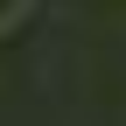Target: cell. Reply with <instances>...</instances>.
<instances>
[{
    "mask_svg": "<svg viewBox=\"0 0 126 126\" xmlns=\"http://www.w3.org/2000/svg\"><path fill=\"white\" fill-rule=\"evenodd\" d=\"M21 7H28V0H0V28H7V21H14Z\"/></svg>",
    "mask_w": 126,
    "mask_h": 126,
    "instance_id": "6da1fadb",
    "label": "cell"
}]
</instances>
